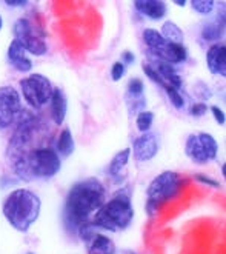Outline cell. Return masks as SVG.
I'll return each mask as SVG.
<instances>
[{"label": "cell", "mask_w": 226, "mask_h": 254, "mask_svg": "<svg viewBox=\"0 0 226 254\" xmlns=\"http://www.w3.org/2000/svg\"><path fill=\"white\" fill-rule=\"evenodd\" d=\"M142 69H143V74L146 76V79H149L153 83H156V85H159L162 89L165 88V86H168L167 83L163 82V79L160 77V74L154 69V66H151L148 62H143V65H142Z\"/></svg>", "instance_id": "f546056e"}, {"label": "cell", "mask_w": 226, "mask_h": 254, "mask_svg": "<svg viewBox=\"0 0 226 254\" xmlns=\"http://www.w3.org/2000/svg\"><path fill=\"white\" fill-rule=\"evenodd\" d=\"M88 254H117V247L113 239L103 231H97L88 242H85Z\"/></svg>", "instance_id": "ac0fdd59"}, {"label": "cell", "mask_w": 226, "mask_h": 254, "mask_svg": "<svg viewBox=\"0 0 226 254\" xmlns=\"http://www.w3.org/2000/svg\"><path fill=\"white\" fill-rule=\"evenodd\" d=\"M131 157H134L135 162L146 163L154 160L160 151V139L156 132L148 131L142 132L137 137H134L131 142Z\"/></svg>", "instance_id": "9c48e42d"}, {"label": "cell", "mask_w": 226, "mask_h": 254, "mask_svg": "<svg viewBox=\"0 0 226 254\" xmlns=\"http://www.w3.org/2000/svg\"><path fill=\"white\" fill-rule=\"evenodd\" d=\"M192 179L197 184H202L208 188H213V190H222V182L219 181V179L209 176V174H205V173H195L192 176Z\"/></svg>", "instance_id": "f1b7e54d"}, {"label": "cell", "mask_w": 226, "mask_h": 254, "mask_svg": "<svg viewBox=\"0 0 226 254\" xmlns=\"http://www.w3.org/2000/svg\"><path fill=\"white\" fill-rule=\"evenodd\" d=\"M148 56H154L160 61H165L168 62L174 66H178V65H183L189 61V50L186 48V45H180V43H168L157 53V54H149L146 53Z\"/></svg>", "instance_id": "2e32d148"}, {"label": "cell", "mask_w": 226, "mask_h": 254, "mask_svg": "<svg viewBox=\"0 0 226 254\" xmlns=\"http://www.w3.org/2000/svg\"><path fill=\"white\" fill-rule=\"evenodd\" d=\"M50 114L57 127H62L68 114V96L62 88L54 86L53 96L50 99Z\"/></svg>", "instance_id": "e0dca14e"}, {"label": "cell", "mask_w": 226, "mask_h": 254, "mask_svg": "<svg viewBox=\"0 0 226 254\" xmlns=\"http://www.w3.org/2000/svg\"><path fill=\"white\" fill-rule=\"evenodd\" d=\"M19 86L20 96L34 110H40L47 105L54 91L53 82L40 72H31L28 77H23L19 82Z\"/></svg>", "instance_id": "8992f818"}, {"label": "cell", "mask_w": 226, "mask_h": 254, "mask_svg": "<svg viewBox=\"0 0 226 254\" xmlns=\"http://www.w3.org/2000/svg\"><path fill=\"white\" fill-rule=\"evenodd\" d=\"M192 91H194V96L199 99V102H205V103H208V100H211L214 96L213 88L203 80L195 82V85L192 86Z\"/></svg>", "instance_id": "83f0119b"}, {"label": "cell", "mask_w": 226, "mask_h": 254, "mask_svg": "<svg viewBox=\"0 0 226 254\" xmlns=\"http://www.w3.org/2000/svg\"><path fill=\"white\" fill-rule=\"evenodd\" d=\"M209 113L213 114V119H214L216 124L219 127H225V124H226V114H225V111L219 105H211L209 107Z\"/></svg>", "instance_id": "d6a6232c"}, {"label": "cell", "mask_w": 226, "mask_h": 254, "mask_svg": "<svg viewBox=\"0 0 226 254\" xmlns=\"http://www.w3.org/2000/svg\"><path fill=\"white\" fill-rule=\"evenodd\" d=\"M132 8L139 16L151 22H160L168 14V5L163 0H135Z\"/></svg>", "instance_id": "7c38bea8"}, {"label": "cell", "mask_w": 226, "mask_h": 254, "mask_svg": "<svg viewBox=\"0 0 226 254\" xmlns=\"http://www.w3.org/2000/svg\"><path fill=\"white\" fill-rule=\"evenodd\" d=\"M145 97V82L140 77H131L126 83L125 99H140Z\"/></svg>", "instance_id": "484cf974"}, {"label": "cell", "mask_w": 226, "mask_h": 254, "mask_svg": "<svg viewBox=\"0 0 226 254\" xmlns=\"http://www.w3.org/2000/svg\"><path fill=\"white\" fill-rule=\"evenodd\" d=\"M107 202V188L97 177H86L75 182L65 197L63 225L68 231L79 230L80 225L89 222Z\"/></svg>", "instance_id": "6da1fadb"}, {"label": "cell", "mask_w": 226, "mask_h": 254, "mask_svg": "<svg viewBox=\"0 0 226 254\" xmlns=\"http://www.w3.org/2000/svg\"><path fill=\"white\" fill-rule=\"evenodd\" d=\"M154 121H156L154 111L143 110V111H140L137 116H135V128H137V131L140 134L142 132H148V131H151V128H153Z\"/></svg>", "instance_id": "cb8c5ba5"}, {"label": "cell", "mask_w": 226, "mask_h": 254, "mask_svg": "<svg viewBox=\"0 0 226 254\" xmlns=\"http://www.w3.org/2000/svg\"><path fill=\"white\" fill-rule=\"evenodd\" d=\"M2 28H3V17L0 16V31H2Z\"/></svg>", "instance_id": "f35d334b"}, {"label": "cell", "mask_w": 226, "mask_h": 254, "mask_svg": "<svg viewBox=\"0 0 226 254\" xmlns=\"http://www.w3.org/2000/svg\"><path fill=\"white\" fill-rule=\"evenodd\" d=\"M26 162L33 179L50 181L62 170V157L51 146H39L29 149L26 154Z\"/></svg>", "instance_id": "5b68a950"}, {"label": "cell", "mask_w": 226, "mask_h": 254, "mask_svg": "<svg viewBox=\"0 0 226 254\" xmlns=\"http://www.w3.org/2000/svg\"><path fill=\"white\" fill-rule=\"evenodd\" d=\"M185 154L192 163H195V165H206V163H208L205 156H203L202 146H200V142H199V137H197V132H191L186 136Z\"/></svg>", "instance_id": "d6986e66"}, {"label": "cell", "mask_w": 226, "mask_h": 254, "mask_svg": "<svg viewBox=\"0 0 226 254\" xmlns=\"http://www.w3.org/2000/svg\"><path fill=\"white\" fill-rule=\"evenodd\" d=\"M56 151L60 157H69L75 151V139L74 134L69 128H63L58 132L57 140H56Z\"/></svg>", "instance_id": "ffe728a7"}, {"label": "cell", "mask_w": 226, "mask_h": 254, "mask_svg": "<svg viewBox=\"0 0 226 254\" xmlns=\"http://www.w3.org/2000/svg\"><path fill=\"white\" fill-rule=\"evenodd\" d=\"M6 61L8 64L16 69L17 72H31L34 64L31 59L28 57V53L25 51V48L22 47V43L16 39H12L8 45L6 50Z\"/></svg>", "instance_id": "5bb4252c"}, {"label": "cell", "mask_w": 226, "mask_h": 254, "mask_svg": "<svg viewBox=\"0 0 226 254\" xmlns=\"http://www.w3.org/2000/svg\"><path fill=\"white\" fill-rule=\"evenodd\" d=\"M205 64L213 76L226 77V45L223 42L209 45L205 54Z\"/></svg>", "instance_id": "30bf717a"}, {"label": "cell", "mask_w": 226, "mask_h": 254, "mask_svg": "<svg viewBox=\"0 0 226 254\" xmlns=\"http://www.w3.org/2000/svg\"><path fill=\"white\" fill-rule=\"evenodd\" d=\"M159 33L162 37L167 40L168 43H180L185 45V33L174 20H165L159 29Z\"/></svg>", "instance_id": "603a6c76"}, {"label": "cell", "mask_w": 226, "mask_h": 254, "mask_svg": "<svg viewBox=\"0 0 226 254\" xmlns=\"http://www.w3.org/2000/svg\"><path fill=\"white\" fill-rule=\"evenodd\" d=\"M128 254H139V253H135V251H129Z\"/></svg>", "instance_id": "ab89813d"}, {"label": "cell", "mask_w": 226, "mask_h": 254, "mask_svg": "<svg viewBox=\"0 0 226 254\" xmlns=\"http://www.w3.org/2000/svg\"><path fill=\"white\" fill-rule=\"evenodd\" d=\"M197 137H199V142H200V146H202V151H203L206 162L208 163L214 162L219 157V149H220L217 139L211 132H206V131L197 132Z\"/></svg>", "instance_id": "44dd1931"}, {"label": "cell", "mask_w": 226, "mask_h": 254, "mask_svg": "<svg viewBox=\"0 0 226 254\" xmlns=\"http://www.w3.org/2000/svg\"><path fill=\"white\" fill-rule=\"evenodd\" d=\"M145 62H148L151 66H154V69L160 74V77L163 79V82L167 83L168 86H172V88L180 89V91H182L183 79H182V76H180L177 66H174V65L168 64V62H165V61H160V59H157L154 56H148Z\"/></svg>", "instance_id": "4fadbf2b"}, {"label": "cell", "mask_w": 226, "mask_h": 254, "mask_svg": "<svg viewBox=\"0 0 226 254\" xmlns=\"http://www.w3.org/2000/svg\"><path fill=\"white\" fill-rule=\"evenodd\" d=\"M165 94H167L168 100L171 105L175 108V110H185L186 108V97L183 96V93L180 91V89H175L172 86H165L163 88Z\"/></svg>", "instance_id": "d4e9b609"}, {"label": "cell", "mask_w": 226, "mask_h": 254, "mask_svg": "<svg viewBox=\"0 0 226 254\" xmlns=\"http://www.w3.org/2000/svg\"><path fill=\"white\" fill-rule=\"evenodd\" d=\"M191 9L199 14V16H211L214 11H216V2L214 0H191L189 2Z\"/></svg>", "instance_id": "4316f807"}, {"label": "cell", "mask_w": 226, "mask_h": 254, "mask_svg": "<svg viewBox=\"0 0 226 254\" xmlns=\"http://www.w3.org/2000/svg\"><path fill=\"white\" fill-rule=\"evenodd\" d=\"M142 40L146 47V53L149 54H157L167 45V40L162 37L159 29L156 28H145L142 31Z\"/></svg>", "instance_id": "7402d4cb"}, {"label": "cell", "mask_w": 226, "mask_h": 254, "mask_svg": "<svg viewBox=\"0 0 226 254\" xmlns=\"http://www.w3.org/2000/svg\"><path fill=\"white\" fill-rule=\"evenodd\" d=\"M2 213L14 230L28 233L40 217L42 200L37 192L28 188L11 190L3 200Z\"/></svg>", "instance_id": "3957f363"}, {"label": "cell", "mask_w": 226, "mask_h": 254, "mask_svg": "<svg viewBox=\"0 0 226 254\" xmlns=\"http://www.w3.org/2000/svg\"><path fill=\"white\" fill-rule=\"evenodd\" d=\"M23 111L22 96L12 85L0 86V129H6L16 124Z\"/></svg>", "instance_id": "ba28073f"}, {"label": "cell", "mask_w": 226, "mask_h": 254, "mask_svg": "<svg viewBox=\"0 0 226 254\" xmlns=\"http://www.w3.org/2000/svg\"><path fill=\"white\" fill-rule=\"evenodd\" d=\"M186 179L177 171L167 170L157 174L149 182L145 191V213L149 219H156L160 213V208L177 199L183 192Z\"/></svg>", "instance_id": "277c9868"}, {"label": "cell", "mask_w": 226, "mask_h": 254, "mask_svg": "<svg viewBox=\"0 0 226 254\" xmlns=\"http://www.w3.org/2000/svg\"><path fill=\"white\" fill-rule=\"evenodd\" d=\"M131 149L129 146L120 149L114 154V157L111 159L110 165L107 167V176L111 179L114 184H120L122 185L126 177H128V163L131 160Z\"/></svg>", "instance_id": "8fae6325"}, {"label": "cell", "mask_w": 226, "mask_h": 254, "mask_svg": "<svg viewBox=\"0 0 226 254\" xmlns=\"http://www.w3.org/2000/svg\"><path fill=\"white\" fill-rule=\"evenodd\" d=\"M175 6H178V8H185L186 5H188V2H186V0H174V2H172Z\"/></svg>", "instance_id": "8d00e7d4"}, {"label": "cell", "mask_w": 226, "mask_h": 254, "mask_svg": "<svg viewBox=\"0 0 226 254\" xmlns=\"http://www.w3.org/2000/svg\"><path fill=\"white\" fill-rule=\"evenodd\" d=\"M120 62H122L126 68L132 66L135 64V54L129 50L122 51V54H120Z\"/></svg>", "instance_id": "836d02e7"}, {"label": "cell", "mask_w": 226, "mask_h": 254, "mask_svg": "<svg viewBox=\"0 0 226 254\" xmlns=\"http://www.w3.org/2000/svg\"><path fill=\"white\" fill-rule=\"evenodd\" d=\"M208 111H209L208 103L199 102V100H197V102H194V103H191V107L188 108V114H189L191 117H194V119H200V117L206 116Z\"/></svg>", "instance_id": "4dcf8cb0"}, {"label": "cell", "mask_w": 226, "mask_h": 254, "mask_svg": "<svg viewBox=\"0 0 226 254\" xmlns=\"http://www.w3.org/2000/svg\"><path fill=\"white\" fill-rule=\"evenodd\" d=\"M135 217L132 205V188L122 185L110 200H107L100 210L96 211L91 222L105 233H118L128 230Z\"/></svg>", "instance_id": "7a4b0ae2"}, {"label": "cell", "mask_w": 226, "mask_h": 254, "mask_svg": "<svg viewBox=\"0 0 226 254\" xmlns=\"http://www.w3.org/2000/svg\"><path fill=\"white\" fill-rule=\"evenodd\" d=\"M12 34L14 39L22 43V47L28 54L39 57L48 53V43L45 40V33L39 31V28L34 26V23L29 19L20 17L14 22Z\"/></svg>", "instance_id": "52a82bcc"}, {"label": "cell", "mask_w": 226, "mask_h": 254, "mask_svg": "<svg viewBox=\"0 0 226 254\" xmlns=\"http://www.w3.org/2000/svg\"><path fill=\"white\" fill-rule=\"evenodd\" d=\"M220 171H222V177L225 179L226 177V170H225V162L220 163Z\"/></svg>", "instance_id": "74e56055"}, {"label": "cell", "mask_w": 226, "mask_h": 254, "mask_svg": "<svg viewBox=\"0 0 226 254\" xmlns=\"http://www.w3.org/2000/svg\"><path fill=\"white\" fill-rule=\"evenodd\" d=\"M19 182V179H11L9 176H2V179H0V187L2 188H6V185H14V184H17Z\"/></svg>", "instance_id": "d590c367"}, {"label": "cell", "mask_w": 226, "mask_h": 254, "mask_svg": "<svg viewBox=\"0 0 226 254\" xmlns=\"http://www.w3.org/2000/svg\"><path fill=\"white\" fill-rule=\"evenodd\" d=\"M225 8H222V11H219V14L214 19L205 20L200 26V39L205 43H219L222 42L223 36H225Z\"/></svg>", "instance_id": "9a60e30c"}, {"label": "cell", "mask_w": 226, "mask_h": 254, "mask_svg": "<svg viewBox=\"0 0 226 254\" xmlns=\"http://www.w3.org/2000/svg\"><path fill=\"white\" fill-rule=\"evenodd\" d=\"M5 6H8L9 9H23L29 5L28 0H5Z\"/></svg>", "instance_id": "e575fe53"}, {"label": "cell", "mask_w": 226, "mask_h": 254, "mask_svg": "<svg viewBox=\"0 0 226 254\" xmlns=\"http://www.w3.org/2000/svg\"><path fill=\"white\" fill-rule=\"evenodd\" d=\"M126 72H128V68H126L122 62H120V61L114 62V64L111 65V69H110L111 80H113V82H120V80H122V79L126 76Z\"/></svg>", "instance_id": "1f68e13d"}]
</instances>
